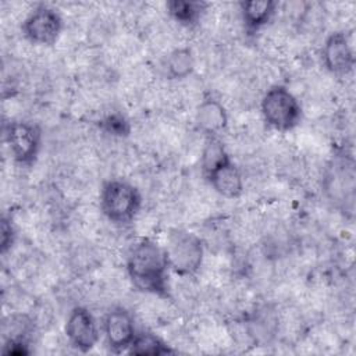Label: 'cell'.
<instances>
[{"instance_id":"obj_5","label":"cell","mask_w":356,"mask_h":356,"mask_svg":"<svg viewBox=\"0 0 356 356\" xmlns=\"http://www.w3.org/2000/svg\"><path fill=\"white\" fill-rule=\"evenodd\" d=\"M4 140L13 160L22 167H29L39 156L42 131L31 121H10L4 125Z\"/></svg>"},{"instance_id":"obj_16","label":"cell","mask_w":356,"mask_h":356,"mask_svg":"<svg viewBox=\"0 0 356 356\" xmlns=\"http://www.w3.org/2000/svg\"><path fill=\"white\" fill-rule=\"evenodd\" d=\"M228 157L229 156L224 147V143L217 136H207L200 157L203 174L206 175L210 170H213L216 165H218Z\"/></svg>"},{"instance_id":"obj_18","label":"cell","mask_w":356,"mask_h":356,"mask_svg":"<svg viewBox=\"0 0 356 356\" xmlns=\"http://www.w3.org/2000/svg\"><path fill=\"white\" fill-rule=\"evenodd\" d=\"M15 239V229L10 218L6 216L1 218V225H0V249L1 253H6L14 243Z\"/></svg>"},{"instance_id":"obj_13","label":"cell","mask_w":356,"mask_h":356,"mask_svg":"<svg viewBox=\"0 0 356 356\" xmlns=\"http://www.w3.org/2000/svg\"><path fill=\"white\" fill-rule=\"evenodd\" d=\"M206 3L191 0H171L167 3V13L182 26H193L206 11Z\"/></svg>"},{"instance_id":"obj_10","label":"cell","mask_w":356,"mask_h":356,"mask_svg":"<svg viewBox=\"0 0 356 356\" xmlns=\"http://www.w3.org/2000/svg\"><path fill=\"white\" fill-rule=\"evenodd\" d=\"M204 177L211 185V188L220 196L227 199L239 197L245 189L242 172L236 167V164L231 160V157L221 161L218 165L210 170Z\"/></svg>"},{"instance_id":"obj_14","label":"cell","mask_w":356,"mask_h":356,"mask_svg":"<svg viewBox=\"0 0 356 356\" xmlns=\"http://www.w3.org/2000/svg\"><path fill=\"white\" fill-rule=\"evenodd\" d=\"M172 349L154 332L138 331L127 353L135 356H161L171 353Z\"/></svg>"},{"instance_id":"obj_3","label":"cell","mask_w":356,"mask_h":356,"mask_svg":"<svg viewBox=\"0 0 356 356\" xmlns=\"http://www.w3.org/2000/svg\"><path fill=\"white\" fill-rule=\"evenodd\" d=\"M142 196L135 185L124 179H108L100 191V210L115 224H128L139 213Z\"/></svg>"},{"instance_id":"obj_8","label":"cell","mask_w":356,"mask_h":356,"mask_svg":"<svg viewBox=\"0 0 356 356\" xmlns=\"http://www.w3.org/2000/svg\"><path fill=\"white\" fill-rule=\"evenodd\" d=\"M102 330L107 348L113 353L127 352L138 332L132 313L122 306H115L107 312Z\"/></svg>"},{"instance_id":"obj_2","label":"cell","mask_w":356,"mask_h":356,"mask_svg":"<svg viewBox=\"0 0 356 356\" xmlns=\"http://www.w3.org/2000/svg\"><path fill=\"white\" fill-rule=\"evenodd\" d=\"M163 248L168 267L177 275L189 277L200 270L204 259V246L196 234L184 228H174L168 232Z\"/></svg>"},{"instance_id":"obj_17","label":"cell","mask_w":356,"mask_h":356,"mask_svg":"<svg viewBox=\"0 0 356 356\" xmlns=\"http://www.w3.org/2000/svg\"><path fill=\"white\" fill-rule=\"evenodd\" d=\"M100 128L113 136H128L131 132V125L128 122V120L118 113H113L106 115L102 121H100Z\"/></svg>"},{"instance_id":"obj_7","label":"cell","mask_w":356,"mask_h":356,"mask_svg":"<svg viewBox=\"0 0 356 356\" xmlns=\"http://www.w3.org/2000/svg\"><path fill=\"white\" fill-rule=\"evenodd\" d=\"M64 332L70 345L82 353L92 350L100 339L97 321L92 312L83 306H75L68 313Z\"/></svg>"},{"instance_id":"obj_9","label":"cell","mask_w":356,"mask_h":356,"mask_svg":"<svg viewBox=\"0 0 356 356\" xmlns=\"http://www.w3.org/2000/svg\"><path fill=\"white\" fill-rule=\"evenodd\" d=\"M321 58L324 67L332 74L343 75L352 71L355 54L345 32H332L327 36L321 49Z\"/></svg>"},{"instance_id":"obj_4","label":"cell","mask_w":356,"mask_h":356,"mask_svg":"<svg viewBox=\"0 0 356 356\" xmlns=\"http://www.w3.org/2000/svg\"><path fill=\"white\" fill-rule=\"evenodd\" d=\"M260 113L274 131L288 132L302 121V106L296 96L282 85L271 86L261 97Z\"/></svg>"},{"instance_id":"obj_12","label":"cell","mask_w":356,"mask_h":356,"mask_svg":"<svg viewBox=\"0 0 356 356\" xmlns=\"http://www.w3.org/2000/svg\"><path fill=\"white\" fill-rule=\"evenodd\" d=\"M278 3L274 0H249L239 3L243 25L249 33L266 26L275 14Z\"/></svg>"},{"instance_id":"obj_6","label":"cell","mask_w":356,"mask_h":356,"mask_svg":"<svg viewBox=\"0 0 356 356\" xmlns=\"http://www.w3.org/2000/svg\"><path fill=\"white\" fill-rule=\"evenodd\" d=\"M63 18L57 10L40 4L35 7L22 21V35L32 44L53 46L63 32Z\"/></svg>"},{"instance_id":"obj_15","label":"cell","mask_w":356,"mask_h":356,"mask_svg":"<svg viewBox=\"0 0 356 356\" xmlns=\"http://www.w3.org/2000/svg\"><path fill=\"white\" fill-rule=\"evenodd\" d=\"M165 75L170 79H185L195 68V57L189 47H177L165 58Z\"/></svg>"},{"instance_id":"obj_11","label":"cell","mask_w":356,"mask_h":356,"mask_svg":"<svg viewBox=\"0 0 356 356\" xmlns=\"http://www.w3.org/2000/svg\"><path fill=\"white\" fill-rule=\"evenodd\" d=\"M195 121L206 136H217L228 125V113L218 99L206 96L196 107Z\"/></svg>"},{"instance_id":"obj_1","label":"cell","mask_w":356,"mask_h":356,"mask_svg":"<svg viewBox=\"0 0 356 356\" xmlns=\"http://www.w3.org/2000/svg\"><path fill=\"white\" fill-rule=\"evenodd\" d=\"M127 274L132 285L145 293L168 298V261L164 248L150 238L136 242L127 256Z\"/></svg>"}]
</instances>
